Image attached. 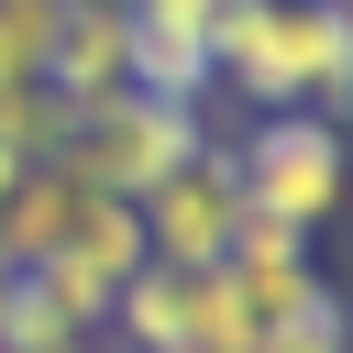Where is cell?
<instances>
[{
    "instance_id": "obj_1",
    "label": "cell",
    "mask_w": 353,
    "mask_h": 353,
    "mask_svg": "<svg viewBox=\"0 0 353 353\" xmlns=\"http://www.w3.org/2000/svg\"><path fill=\"white\" fill-rule=\"evenodd\" d=\"M221 88L254 110H353V22L342 0H243V22L221 33Z\"/></svg>"
},
{
    "instance_id": "obj_2",
    "label": "cell",
    "mask_w": 353,
    "mask_h": 353,
    "mask_svg": "<svg viewBox=\"0 0 353 353\" xmlns=\"http://www.w3.org/2000/svg\"><path fill=\"white\" fill-rule=\"evenodd\" d=\"M342 121H320V110H254V132L232 143V165H243V210L254 221H276V232H331L342 221Z\"/></svg>"
},
{
    "instance_id": "obj_3",
    "label": "cell",
    "mask_w": 353,
    "mask_h": 353,
    "mask_svg": "<svg viewBox=\"0 0 353 353\" xmlns=\"http://www.w3.org/2000/svg\"><path fill=\"white\" fill-rule=\"evenodd\" d=\"M210 143V110H176V99H143V88H110L99 110H77L66 132V165L110 199H143L154 176H176L188 154Z\"/></svg>"
},
{
    "instance_id": "obj_4",
    "label": "cell",
    "mask_w": 353,
    "mask_h": 353,
    "mask_svg": "<svg viewBox=\"0 0 353 353\" xmlns=\"http://www.w3.org/2000/svg\"><path fill=\"white\" fill-rule=\"evenodd\" d=\"M132 210H143V254H154V265H221L232 232L254 221V210H243V165H232V143H199V154H188L176 176H154Z\"/></svg>"
},
{
    "instance_id": "obj_5",
    "label": "cell",
    "mask_w": 353,
    "mask_h": 353,
    "mask_svg": "<svg viewBox=\"0 0 353 353\" xmlns=\"http://www.w3.org/2000/svg\"><path fill=\"white\" fill-rule=\"evenodd\" d=\"M221 287L243 298V320H254V331H287V320L331 309V287H320V265H309V232H276V221H243V232H232Z\"/></svg>"
},
{
    "instance_id": "obj_6",
    "label": "cell",
    "mask_w": 353,
    "mask_h": 353,
    "mask_svg": "<svg viewBox=\"0 0 353 353\" xmlns=\"http://www.w3.org/2000/svg\"><path fill=\"white\" fill-rule=\"evenodd\" d=\"M44 88H55L66 110H99L110 88H132V0H66V11H55Z\"/></svg>"
},
{
    "instance_id": "obj_7",
    "label": "cell",
    "mask_w": 353,
    "mask_h": 353,
    "mask_svg": "<svg viewBox=\"0 0 353 353\" xmlns=\"http://www.w3.org/2000/svg\"><path fill=\"white\" fill-rule=\"evenodd\" d=\"M77 210H88V176H77L66 154L22 165V176H11V199H0V254H11V265H44V254L77 232Z\"/></svg>"
},
{
    "instance_id": "obj_8",
    "label": "cell",
    "mask_w": 353,
    "mask_h": 353,
    "mask_svg": "<svg viewBox=\"0 0 353 353\" xmlns=\"http://www.w3.org/2000/svg\"><path fill=\"white\" fill-rule=\"evenodd\" d=\"M66 132H77V110L33 77V88H0V154L11 165H44V154H66Z\"/></svg>"
},
{
    "instance_id": "obj_9",
    "label": "cell",
    "mask_w": 353,
    "mask_h": 353,
    "mask_svg": "<svg viewBox=\"0 0 353 353\" xmlns=\"http://www.w3.org/2000/svg\"><path fill=\"white\" fill-rule=\"evenodd\" d=\"M55 11H66V0H0V88H33V77H44Z\"/></svg>"
},
{
    "instance_id": "obj_10",
    "label": "cell",
    "mask_w": 353,
    "mask_h": 353,
    "mask_svg": "<svg viewBox=\"0 0 353 353\" xmlns=\"http://www.w3.org/2000/svg\"><path fill=\"white\" fill-rule=\"evenodd\" d=\"M254 353H353V320H342V298H331V309H309V320H287V331H265Z\"/></svg>"
},
{
    "instance_id": "obj_11",
    "label": "cell",
    "mask_w": 353,
    "mask_h": 353,
    "mask_svg": "<svg viewBox=\"0 0 353 353\" xmlns=\"http://www.w3.org/2000/svg\"><path fill=\"white\" fill-rule=\"evenodd\" d=\"M55 353H99V331H77V342H55Z\"/></svg>"
},
{
    "instance_id": "obj_12",
    "label": "cell",
    "mask_w": 353,
    "mask_h": 353,
    "mask_svg": "<svg viewBox=\"0 0 353 353\" xmlns=\"http://www.w3.org/2000/svg\"><path fill=\"white\" fill-rule=\"evenodd\" d=\"M342 210H353V154H342Z\"/></svg>"
},
{
    "instance_id": "obj_13",
    "label": "cell",
    "mask_w": 353,
    "mask_h": 353,
    "mask_svg": "<svg viewBox=\"0 0 353 353\" xmlns=\"http://www.w3.org/2000/svg\"><path fill=\"white\" fill-rule=\"evenodd\" d=\"M342 22H353V0H342Z\"/></svg>"
}]
</instances>
